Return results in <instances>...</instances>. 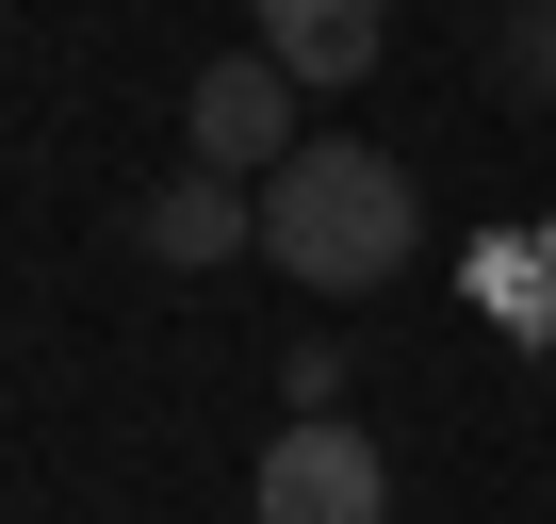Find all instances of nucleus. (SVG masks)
<instances>
[{
    "label": "nucleus",
    "instance_id": "obj_5",
    "mask_svg": "<svg viewBox=\"0 0 556 524\" xmlns=\"http://www.w3.org/2000/svg\"><path fill=\"white\" fill-rule=\"evenodd\" d=\"M245 17H262V50L295 83H377V50H393L377 0H245Z\"/></svg>",
    "mask_w": 556,
    "mask_h": 524
},
{
    "label": "nucleus",
    "instance_id": "obj_6",
    "mask_svg": "<svg viewBox=\"0 0 556 524\" xmlns=\"http://www.w3.org/2000/svg\"><path fill=\"white\" fill-rule=\"evenodd\" d=\"M491 83H507V99H556V0L491 17Z\"/></svg>",
    "mask_w": 556,
    "mask_h": 524
},
{
    "label": "nucleus",
    "instance_id": "obj_4",
    "mask_svg": "<svg viewBox=\"0 0 556 524\" xmlns=\"http://www.w3.org/2000/svg\"><path fill=\"white\" fill-rule=\"evenodd\" d=\"M148 262H180V279H229V262H262V180H229V164H180L148 213Z\"/></svg>",
    "mask_w": 556,
    "mask_h": 524
},
{
    "label": "nucleus",
    "instance_id": "obj_1",
    "mask_svg": "<svg viewBox=\"0 0 556 524\" xmlns=\"http://www.w3.org/2000/svg\"><path fill=\"white\" fill-rule=\"evenodd\" d=\"M409 246H426V197L393 148L312 132L295 164H262V262L295 296H377V279H409Z\"/></svg>",
    "mask_w": 556,
    "mask_h": 524
},
{
    "label": "nucleus",
    "instance_id": "obj_2",
    "mask_svg": "<svg viewBox=\"0 0 556 524\" xmlns=\"http://www.w3.org/2000/svg\"><path fill=\"white\" fill-rule=\"evenodd\" d=\"M245 508H262V524H393V459H377L344 410H295V426L262 442Z\"/></svg>",
    "mask_w": 556,
    "mask_h": 524
},
{
    "label": "nucleus",
    "instance_id": "obj_3",
    "mask_svg": "<svg viewBox=\"0 0 556 524\" xmlns=\"http://www.w3.org/2000/svg\"><path fill=\"white\" fill-rule=\"evenodd\" d=\"M295 66H278V50H213L197 66V99H180V132H197V164H229V180H262V164H295L312 132H295Z\"/></svg>",
    "mask_w": 556,
    "mask_h": 524
}]
</instances>
